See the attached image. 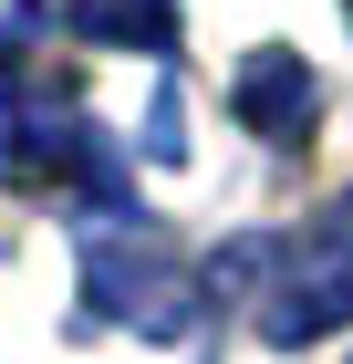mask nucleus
Masks as SVG:
<instances>
[{"instance_id": "obj_6", "label": "nucleus", "mask_w": 353, "mask_h": 364, "mask_svg": "<svg viewBox=\"0 0 353 364\" xmlns=\"http://www.w3.org/2000/svg\"><path fill=\"white\" fill-rule=\"evenodd\" d=\"M31 31V0H0V42H21Z\"/></svg>"}, {"instance_id": "obj_2", "label": "nucleus", "mask_w": 353, "mask_h": 364, "mask_svg": "<svg viewBox=\"0 0 353 364\" xmlns=\"http://www.w3.org/2000/svg\"><path fill=\"white\" fill-rule=\"evenodd\" d=\"M343 323H353V208L281 240L271 271H260V343L271 354H301V343L343 333Z\"/></svg>"}, {"instance_id": "obj_4", "label": "nucleus", "mask_w": 353, "mask_h": 364, "mask_svg": "<svg viewBox=\"0 0 353 364\" xmlns=\"http://www.w3.org/2000/svg\"><path fill=\"white\" fill-rule=\"evenodd\" d=\"M63 21L83 42H114V53H166L177 42V0H63Z\"/></svg>"}, {"instance_id": "obj_5", "label": "nucleus", "mask_w": 353, "mask_h": 364, "mask_svg": "<svg viewBox=\"0 0 353 364\" xmlns=\"http://www.w3.org/2000/svg\"><path fill=\"white\" fill-rule=\"evenodd\" d=\"M53 114H63V94H53V84H31L21 63L0 53V167H21V156H31V136H42Z\"/></svg>"}, {"instance_id": "obj_3", "label": "nucleus", "mask_w": 353, "mask_h": 364, "mask_svg": "<svg viewBox=\"0 0 353 364\" xmlns=\"http://www.w3.org/2000/svg\"><path fill=\"white\" fill-rule=\"evenodd\" d=\"M229 114H239L249 136H271V146H301L322 125V73L301 53H249L239 73H229Z\"/></svg>"}, {"instance_id": "obj_1", "label": "nucleus", "mask_w": 353, "mask_h": 364, "mask_svg": "<svg viewBox=\"0 0 353 364\" xmlns=\"http://www.w3.org/2000/svg\"><path fill=\"white\" fill-rule=\"evenodd\" d=\"M83 312H94V323H125V333L177 343L197 312H208V281L166 250L156 229H94V240H83Z\"/></svg>"}]
</instances>
